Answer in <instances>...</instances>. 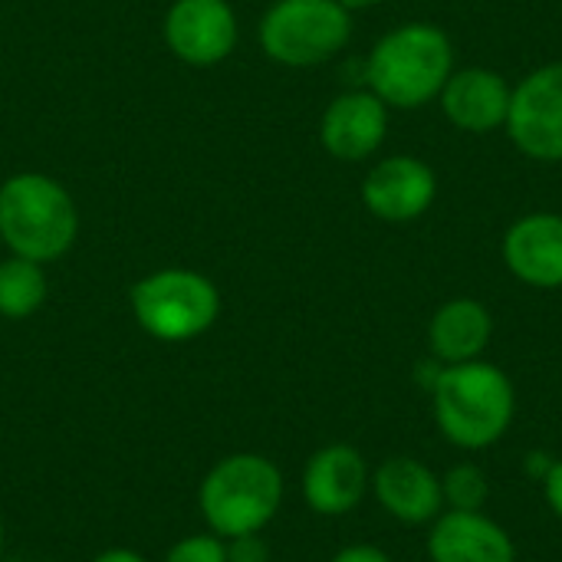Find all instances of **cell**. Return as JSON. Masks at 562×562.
<instances>
[{
    "label": "cell",
    "instance_id": "11",
    "mask_svg": "<svg viewBox=\"0 0 562 562\" xmlns=\"http://www.w3.org/2000/svg\"><path fill=\"white\" fill-rule=\"evenodd\" d=\"M379 507L405 527H431L445 514L441 477L418 458H389L372 471V487Z\"/></svg>",
    "mask_w": 562,
    "mask_h": 562
},
{
    "label": "cell",
    "instance_id": "3",
    "mask_svg": "<svg viewBox=\"0 0 562 562\" xmlns=\"http://www.w3.org/2000/svg\"><path fill=\"white\" fill-rule=\"evenodd\" d=\"M283 504V474L263 454H231L217 461L198 491V507L214 537L234 540L260 533Z\"/></svg>",
    "mask_w": 562,
    "mask_h": 562
},
{
    "label": "cell",
    "instance_id": "6",
    "mask_svg": "<svg viewBox=\"0 0 562 562\" xmlns=\"http://www.w3.org/2000/svg\"><path fill=\"white\" fill-rule=\"evenodd\" d=\"M138 326L161 342H188L207 333L221 313L214 283L194 270H158L132 286Z\"/></svg>",
    "mask_w": 562,
    "mask_h": 562
},
{
    "label": "cell",
    "instance_id": "9",
    "mask_svg": "<svg viewBox=\"0 0 562 562\" xmlns=\"http://www.w3.org/2000/svg\"><path fill=\"white\" fill-rule=\"evenodd\" d=\"M171 53L194 66H214L237 43V16L227 0H175L165 20Z\"/></svg>",
    "mask_w": 562,
    "mask_h": 562
},
{
    "label": "cell",
    "instance_id": "10",
    "mask_svg": "<svg viewBox=\"0 0 562 562\" xmlns=\"http://www.w3.org/2000/svg\"><path fill=\"white\" fill-rule=\"evenodd\" d=\"M372 487V471L352 445L319 448L303 471V501L319 517L352 514Z\"/></svg>",
    "mask_w": 562,
    "mask_h": 562
},
{
    "label": "cell",
    "instance_id": "13",
    "mask_svg": "<svg viewBox=\"0 0 562 562\" xmlns=\"http://www.w3.org/2000/svg\"><path fill=\"white\" fill-rule=\"evenodd\" d=\"M510 95H514V86L497 69L464 66L448 76L438 102H441L445 119L454 128L471 132V135H487L507 125Z\"/></svg>",
    "mask_w": 562,
    "mask_h": 562
},
{
    "label": "cell",
    "instance_id": "16",
    "mask_svg": "<svg viewBox=\"0 0 562 562\" xmlns=\"http://www.w3.org/2000/svg\"><path fill=\"white\" fill-rule=\"evenodd\" d=\"M494 339V316L481 300L458 296L435 310L428 323V349L441 366L484 359Z\"/></svg>",
    "mask_w": 562,
    "mask_h": 562
},
{
    "label": "cell",
    "instance_id": "25",
    "mask_svg": "<svg viewBox=\"0 0 562 562\" xmlns=\"http://www.w3.org/2000/svg\"><path fill=\"white\" fill-rule=\"evenodd\" d=\"M0 553H3V524H0Z\"/></svg>",
    "mask_w": 562,
    "mask_h": 562
},
{
    "label": "cell",
    "instance_id": "24",
    "mask_svg": "<svg viewBox=\"0 0 562 562\" xmlns=\"http://www.w3.org/2000/svg\"><path fill=\"white\" fill-rule=\"evenodd\" d=\"M346 10H369V7H379L382 0H339Z\"/></svg>",
    "mask_w": 562,
    "mask_h": 562
},
{
    "label": "cell",
    "instance_id": "15",
    "mask_svg": "<svg viewBox=\"0 0 562 562\" xmlns=\"http://www.w3.org/2000/svg\"><path fill=\"white\" fill-rule=\"evenodd\" d=\"M428 560L517 562V543L484 510H445L428 530Z\"/></svg>",
    "mask_w": 562,
    "mask_h": 562
},
{
    "label": "cell",
    "instance_id": "7",
    "mask_svg": "<svg viewBox=\"0 0 562 562\" xmlns=\"http://www.w3.org/2000/svg\"><path fill=\"white\" fill-rule=\"evenodd\" d=\"M507 135L533 161H562V59L527 72L510 95Z\"/></svg>",
    "mask_w": 562,
    "mask_h": 562
},
{
    "label": "cell",
    "instance_id": "5",
    "mask_svg": "<svg viewBox=\"0 0 562 562\" xmlns=\"http://www.w3.org/2000/svg\"><path fill=\"white\" fill-rule=\"evenodd\" d=\"M352 36V10L339 0H277L260 20V46L283 66H319Z\"/></svg>",
    "mask_w": 562,
    "mask_h": 562
},
{
    "label": "cell",
    "instance_id": "22",
    "mask_svg": "<svg viewBox=\"0 0 562 562\" xmlns=\"http://www.w3.org/2000/svg\"><path fill=\"white\" fill-rule=\"evenodd\" d=\"M329 562H392V557L385 550L372 547V543H356V547L339 550Z\"/></svg>",
    "mask_w": 562,
    "mask_h": 562
},
{
    "label": "cell",
    "instance_id": "21",
    "mask_svg": "<svg viewBox=\"0 0 562 562\" xmlns=\"http://www.w3.org/2000/svg\"><path fill=\"white\" fill-rule=\"evenodd\" d=\"M543 497H547V507L553 510V517L562 520V458H557L543 474Z\"/></svg>",
    "mask_w": 562,
    "mask_h": 562
},
{
    "label": "cell",
    "instance_id": "20",
    "mask_svg": "<svg viewBox=\"0 0 562 562\" xmlns=\"http://www.w3.org/2000/svg\"><path fill=\"white\" fill-rule=\"evenodd\" d=\"M227 562H270V550L260 540V533H247V537H234L224 543Z\"/></svg>",
    "mask_w": 562,
    "mask_h": 562
},
{
    "label": "cell",
    "instance_id": "19",
    "mask_svg": "<svg viewBox=\"0 0 562 562\" xmlns=\"http://www.w3.org/2000/svg\"><path fill=\"white\" fill-rule=\"evenodd\" d=\"M165 562H227V550H224L221 537L198 533V537H188V540L175 543L168 550Z\"/></svg>",
    "mask_w": 562,
    "mask_h": 562
},
{
    "label": "cell",
    "instance_id": "4",
    "mask_svg": "<svg viewBox=\"0 0 562 562\" xmlns=\"http://www.w3.org/2000/svg\"><path fill=\"white\" fill-rule=\"evenodd\" d=\"M79 231V214L63 184L46 175H13L0 188V237L13 257L36 263L63 257Z\"/></svg>",
    "mask_w": 562,
    "mask_h": 562
},
{
    "label": "cell",
    "instance_id": "23",
    "mask_svg": "<svg viewBox=\"0 0 562 562\" xmlns=\"http://www.w3.org/2000/svg\"><path fill=\"white\" fill-rule=\"evenodd\" d=\"M92 562H148L145 557H138V553H132V550H105V553H99Z\"/></svg>",
    "mask_w": 562,
    "mask_h": 562
},
{
    "label": "cell",
    "instance_id": "17",
    "mask_svg": "<svg viewBox=\"0 0 562 562\" xmlns=\"http://www.w3.org/2000/svg\"><path fill=\"white\" fill-rule=\"evenodd\" d=\"M46 300V273L36 260L10 257L0 263V316L26 319Z\"/></svg>",
    "mask_w": 562,
    "mask_h": 562
},
{
    "label": "cell",
    "instance_id": "14",
    "mask_svg": "<svg viewBox=\"0 0 562 562\" xmlns=\"http://www.w3.org/2000/svg\"><path fill=\"white\" fill-rule=\"evenodd\" d=\"M389 132V105L372 89H352L329 102L319 122L323 148L339 161L372 158Z\"/></svg>",
    "mask_w": 562,
    "mask_h": 562
},
{
    "label": "cell",
    "instance_id": "2",
    "mask_svg": "<svg viewBox=\"0 0 562 562\" xmlns=\"http://www.w3.org/2000/svg\"><path fill=\"white\" fill-rule=\"evenodd\" d=\"M454 72L451 36L425 20L389 30L366 59V82L389 109H425Z\"/></svg>",
    "mask_w": 562,
    "mask_h": 562
},
{
    "label": "cell",
    "instance_id": "1",
    "mask_svg": "<svg viewBox=\"0 0 562 562\" xmlns=\"http://www.w3.org/2000/svg\"><path fill=\"white\" fill-rule=\"evenodd\" d=\"M431 408L448 445L484 451L507 438L517 415V392L501 366L474 359L435 372Z\"/></svg>",
    "mask_w": 562,
    "mask_h": 562
},
{
    "label": "cell",
    "instance_id": "18",
    "mask_svg": "<svg viewBox=\"0 0 562 562\" xmlns=\"http://www.w3.org/2000/svg\"><path fill=\"white\" fill-rule=\"evenodd\" d=\"M441 494L448 510H484L491 501V481L477 464H454L441 477Z\"/></svg>",
    "mask_w": 562,
    "mask_h": 562
},
{
    "label": "cell",
    "instance_id": "8",
    "mask_svg": "<svg viewBox=\"0 0 562 562\" xmlns=\"http://www.w3.org/2000/svg\"><path fill=\"white\" fill-rule=\"evenodd\" d=\"M438 198V175L415 155H392L372 165L362 181V204L389 224H408L428 214Z\"/></svg>",
    "mask_w": 562,
    "mask_h": 562
},
{
    "label": "cell",
    "instance_id": "12",
    "mask_svg": "<svg viewBox=\"0 0 562 562\" xmlns=\"http://www.w3.org/2000/svg\"><path fill=\"white\" fill-rule=\"evenodd\" d=\"M504 267L533 290L562 286V214L533 211L514 221L501 244Z\"/></svg>",
    "mask_w": 562,
    "mask_h": 562
}]
</instances>
